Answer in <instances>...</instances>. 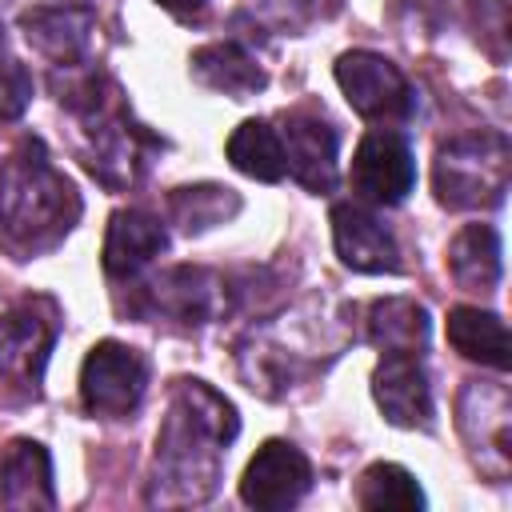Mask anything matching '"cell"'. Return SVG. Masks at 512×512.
<instances>
[{"mask_svg":"<svg viewBox=\"0 0 512 512\" xmlns=\"http://www.w3.org/2000/svg\"><path fill=\"white\" fill-rule=\"evenodd\" d=\"M240 432L228 396L204 380H176L156 432L144 500L152 508H196L212 500L224 472V452Z\"/></svg>","mask_w":512,"mask_h":512,"instance_id":"1","label":"cell"},{"mask_svg":"<svg viewBox=\"0 0 512 512\" xmlns=\"http://www.w3.org/2000/svg\"><path fill=\"white\" fill-rule=\"evenodd\" d=\"M80 216V196L72 180L52 164L40 140H20L0 164V232L24 252L56 248Z\"/></svg>","mask_w":512,"mask_h":512,"instance_id":"2","label":"cell"},{"mask_svg":"<svg viewBox=\"0 0 512 512\" xmlns=\"http://www.w3.org/2000/svg\"><path fill=\"white\" fill-rule=\"evenodd\" d=\"M68 108L80 124V152L92 176H100L108 188H124L144 168V128L132 120V112L120 104V92L96 76L80 84L68 96Z\"/></svg>","mask_w":512,"mask_h":512,"instance_id":"3","label":"cell"},{"mask_svg":"<svg viewBox=\"0 0 512 512\" xmlns=\"http://www.w3.org/2000/svg\"><path fill=\"white\" fill-rule=\"evenodd\" d=\"M436 200L452 212L496 208L508 192V140L504 132H464L436 148L432 160Z\"/></svg>","mask_w":512,"mask_h":512,"instance_id":"4","label":"cell"},{"mask_svg":"<svg viewBox=\"0 0 512 512\" xmlns=\"http://www.w3.org/2000/svg\"><path fill=\"white\" fill-rule=\"evenodd\" d=\"M460 436L488 480H508L512 472V400L504 384L468 380L456 404Z\"/></svg>","mask_w":512,"mask_h":512,"instance_id":"5","label":"cell"},{"mask_svg":"<svg viewBox=\"0 0 512 512\" xmlns=\"http://www.w3.org/2000/svg\"><path fill=\"white\" fill-rule=\"evenodd\" d=\"M148 392V360L144 352L120 344V340H100L80 368V400L92 416H128L140 408Z\"/></svg>","mask_w":512,"mask_h":512,"instance_id":"6","label":"cell"},{"mask_svg":"<svg viewBox=\"0 0 512 512\" xmlns=\"http://www.w3.org/2000/svg\"><path fill=\"white\" fill-rule=\"evenodd\" d=\"M336 84L348 96V104L364 120H376V124L408 120L416 108V92L404 80V72L388 56L368 52V48H352L336 60Z\"/></svg>","mask_w":512,"mask_h":512,"instance_id":"7","label":"cell"},{"mask_svg":"<svg viewBox=\"0 0 512 512\" xmlns=\"http://www.w3.org/2000/svg\"><path fill=\"white\" fill-rule=\"evenodd\" d=\"M56 344V316L36 304L0 312V392L40 396L44 364Z\"/></svg>","mask_w":512,"mask_h":512,"instance_id":"8","label":"cell"},{"mask_svg":"<svg viewBox=\"0 0 512 512\" xmlns=\"http://www.w3.org/2000/svg\"><path fill=\"white\" fill-rule=\"evenodd\" d=\"M348 184L368 204H384V208L400 204L416 184V160L408 140L392 128H372L352 152Z\"/></svg>","mask_w":512,"mask_h":512,"instance_id":"9","label":"cell"},{"mask_svg":"<svg viewBox=\"0 0 512 512\" xmlns=\"http://www.w3.org/2000/svg\"><path fill=\"white\" fill-rule=\"evenodd\" d=\"M228 308V288L208 268H168L140 284V312L176 320V324H208Z\"/></svg>","mask_w":512,"mask_h":512,"instance_id":"10","label":"cell"},{"mask_svg":"<svg viewBox=\"0 0 512 512\" xmlns=\"http://www.w3.org/2000/svg\"><path fill=\"white\" fill-rule=\"evenodd\" d=\"M308 488H312L308 456L288 440H264L244 468L240 500L256 512H284L300 504Z\"/></svg>","mask_w":512,"mask_h":512,"instance_id":"11","label":"cell"},{"mask_svg":"<svg viewBox=\"0 0 512 512\" xmlns=\"http://www.w3.org/2000/svg\"><path fill=\"white\" fill-rule=\"evenodd\" d=\"M280 144H284V168L296 184L308 192H332L336 184V156H340V136L328 120L312 112H284L276 120Z\"/></svg>","mask_w":512,"mask_h":512,"instance_id":"12","label":"cell"},{"mask_svg":"<svg viewBox=\"0 0 512 512\" xmlns=\"http://www.w3.org/2000/svg\"><path fill=\"white\" fill-rule=\"evenodd\" d=\"M372 396L388 424L428 428L432 424V384L420 352H384L372 368Z\"/></svg>","mask_w":512,"mask_h":512,"instance_id":"13","label":"cell"},{"mask_svg":"<svg viewBox=\"0 0 512 512\" xmlns=\"http://www.w3.org/2000/svg\"><path fill=\"white\" fill-rule=\"evenodd\" d=\"M332 244L336 256L352 272H396L400 268V248L396 236L364 208V204H336L332 208Z\"/></svg>","mask_w":512,"mask_h":512,"instance_id":"14","label":"cell"},{"mask_svg":"<svg viewBox=\"0 0 512 512\" xmlns=\"http://www.w3.org/2000/svg\"><path fill=\"white\" fill-rule=\"evenodd\" d=\"M164 248H168V232H164L160 216H152L144 208H120V212H112L108 232H104V272L112 280H132Z\"/></svg>","mask_w":512,"mask_h":512,"instance_id":"15","label":"cell"},{"mask_svg":"<svg viewBox=\"0 0 512 512\" xmlns=\"http://www.w3.org/2000/svg\"><path fill=\"white\" fill-rule=\"evenodd\" d=\"M0 500L16 512L56 508L52 456L40 440H12L0 456Z\"/></svg>","mask_w":512,"mask_h":512,"instance_id":"16","label":"cell"},{"mask_svg":"<svg viewBox=\"0 0 512 512\" xmlns=\"http://www.w3.org/2000/svg\"><path fill=\"white\" fill-rule=\"evenodd\" d=\"M20 28L36 52H44L56 64H76L88 52L92 12L84 4H40L20 16Z\"/></svg>","mask_w":512,"mask_h":512,"instance_id":"17","label":"cell"},{"mask_svg":"<svg viewBox=\"0 0 512 512\" xmlns=\"http://www.w3.org/2000/svg\"><path fill=\"white\" fill-rule=\"evenodd\" d=\"M500 232L492 224H464L448 244V272L468 292H492L500 284Z\"/></svg>","mask_w":512,"mask_h":512,"instance_id":"18","label":"cell"},{"mask_svg":"<svg viewBox=\"0 0 512 512\" xmlns=\"http://www.w3.org/2000/svg\"><path fill=\"white\" fill-rule=\"evenodd\" d=\"M192 76L212 88V92H224V96H252L268 84L264 68L240 48V44H228V40H216V44H204L192 52Z\"/></svg>","mask_w":512,"mask_h":512,"instance_id":"19","label":"cell"},{"mask_svg":"<svg viewBox=\"0 0 512 512\" xmlns=\"http://www.w3.org/2000/svg\"><path fill=\"white\" fill-rule=\"evenodd\" d=\"M448 344L476 364H488L496 372L508 368V328L496 312L476 304H456L448 312Z\"/></svg>","mask_w":512,"mask_h":512,"instance_id":"20","label":"cell"},{"mask_svg":"<svg viewBox=\"0 0 512 512\" xmlns=\"http://www.w3.org/2000/svg\"><path fill=\"white\" fill-rule=\"evenodd\" d=\"M364 328L380 352H424V344H428V312H424V304H416L408 296L372 300Z\"/></svg>","mask_w":512,"mask_h":512,"instance_id":"21","label":"cell"},{"mask_svg":"<svg viewBox=\"0 0 512 512\" xmlns=\"http://www.w3.org/2000/svg\"><path fill=\"white\" fill-rule=\"evenodd\" d=\"M228 160L236 172L252 176V180H264V184H276L288 176L284 168V144H280V132L272 120H244L228 144H224Z\"/></svg>","mask_w":512,"mask_h":512,"instance_id":"22","label":"cell"},{"mask_svg":"<svg viewBox=\"0 0 512 512\" xmlns=\"http://www.w3.org/2000/svg\"><path fill=\"white\" fill-rule=\"evenodd\" d=\"M356 504L368 508V512H384V508L416 512V508H424V492H420V484H416V476L408 468H400V464H372L356 480Z\"/></svg>","mask_w":512,"mask_h":512,"instance_id":"23","label":"cell"},{"mask_svg":"<svg viewBox=\"0 0 512 512\" xmlns=\"http://www.w3.org/2000/svg\"><path fill=\"white\" fill-rule=\"evenodd\" d=\"M168 208H172V220L184 228V232H204L212 224H224L240 200L232 188H220V184H196V188H176L168 196Z\"/></svg>","mask_w":512,"mask_h":512,"instance_id":"24","label":"cell"},{"mask_svg":"<svg viewBox=\"0 0 512 512\" xmlns=\"http://www.w3.org/2000/svg\"><path fill=\"white\" fill-rule=\"evenodd\" d=\"M28 104H32V72L20 60L0 56V124L20 120Z\"/></svg>","mask_w":512,"mask_h":512,"instance_id":"25","label":"cell"},{"mask_svg":"<svg viewBox=\"0 0 512 512\" xmlns=\"http://www.w3.org/2000/svg\"><path fill=\"white\" fill-rule=\"evenodd\" d=\"M160 8H168L172 16H180V20H192V16H200L204 12V4L208 0H156Z\"/></svg>","mask_w":512,"mask_h":512,"instance_id":"26","label":"cell"},{"mask_svg":"<svg viewBox=\"0 0 512 512\" xmlns=\"http://www.w3.org/2000/svg\"><path fill=\"white\" fill-rule=\"evenodd\" d=\"M0 40H4V28H0Z\"/></svg>","mask_w":512,"mask_h":512,"instance_id":"27","label":"cell"}]
</instances>
